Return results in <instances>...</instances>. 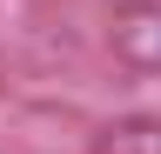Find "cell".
I'll use <instances>...</instances> for the list:
<instances>
[{"label": "cell", "instance_id": "2", "mask_svg": "<svg viewBox=\"0 0 161 154\" xmlns=\"http://www.w3.org/2000/svg\"><path fill=\"white\" fill-rule=\"evenodd\" d=\"M94 154H161V114H114L94 134Z\"/></svg>", "mask_w": 161, "mask_h": 154}, {"label": "cell", "instance_id": "3", "mask_svg": "<svg viewBox=\"0 0 161 154\" xmlns=\"http://www.w3.org/2000/svg\"><path fill=\"white\" fill-rule=\"evenodd\" d=\"M114 7H141V0H114Z\"/></svg>", "mask_w": 161, "mask_h": 154}, {"label": "cell", "instance_id": "1", "mask_svg": "<svg viewBox=\"0 0 161 154\" xmlns=\"http://www.w3.org/2000/svg\"><path fill=\"white\" fill-rule=\"evenodd\" d=\"M108 47L128 74H161V7L141 0V7H114V27H108Z\"/></svg>", "mask_w": 161, "mask_h": 154}]
</instances>
